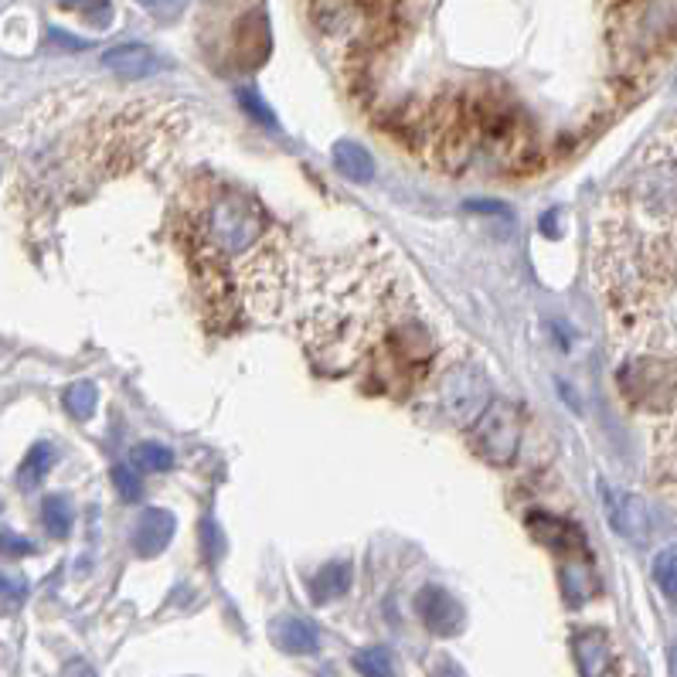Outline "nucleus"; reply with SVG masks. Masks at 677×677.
I'll list each match as a JSON object with an SVG mask.
<instances>
[{"mask_svg":"<svg viewBox=\"0 0 677 677\" xmlns=\"http://www.w3.org/2000/svg\"><path fill=\"white\" fill-rule=\"evenodd\" d=\"M354 667H358L365 677H395V664L392 654L385 647H365L354 654Z\"/></svg>","mask_w":677,"mask_h":677,"instance_id":"obj_24","label":"nucleus"},{"mask_svg":"<svg viewBox=\"0 0 677 677\" xmlns=\"http://www.w3.org/2000/svg\"><path fill=\"white\" fill-rule=\"evenodd\" d=\"M113 484L120 490L123 501H140L143 494V480L133 463H120V467H113Z\"/></svg>","mask_w":677,"mask_h":677,"instance_id":"obj_26","label":"nucleus"},{"mask_svg":"<svg viewBox=\"0 0 677 677\" xmlns=\"http://www.w3.org/2000/svg\"><path fill=\"white\" fill-rule=\"evenodd\" d=\"M409 313L416 307L402 273L371 239L313 269L303 283L296 320L313 368L324 375H348L368 365L388 330Z\"/></svg>","mask_w":677,"mask_h":677,"instance_id":"obj_3","label":"nucleus"},{"mask_svg":"<svg viewBox=\"0 0 677 677\" xmlns=\"http://www.w3.org/2000/svg\"><path fill=\"white\" fill-rule=\"evenodd\" d=\"M599 497H603L606 518L613 524L616 535H623L626 541H637V545H643V541L650 538V511L637 494L599 484Z\"/></svg>","mask_w":677,"mask_h":677,"instance_id":"obj_11","label":"nucleus"},{"mask_svg":"<svg viewBox=\"0 0 677 677\" xmlns=\"http://www.w3.org/2000/svg\"><path fill=\"white\" fill-rule=\"evenodd\" d=\"M239 103L245 106V113H249V116H256L259 123H266V126H276V116L269 113V109H266V103H262V99L256 96V92H249V89H239Z\"/></svg>","mask_w":677,"mask_h":677,"instance_id":"obj_28","label":"nucleus"},{"mask_svg":"<svg viewBox=\"0 0 677 677\" xmlns=\"http://www.w3.org/2000/svg\"><path fill=\"white\" fill-rule=\"evenodd\" d=\"M654 582L671 603H677V548H664L654 558Z\"/></svg>","mask_w":677,"mask_h":677,"instance_id":"obj_25","label":"nucleus"},{"mask_svg":"<svg viewBox=\"0 0 677 677\" xmlns=\"http://www.w3.org/2000/svg\"><path fill=\"white\" fill-rule=\"evenodd\" d=\"M174 235L208 327L269 324L290 286V242L252 191L198 177L177 201Z\"/></svg>","mask_w":677,"mask_h":677,"instance_id":"obj_1","label":"nucleus"},{"mask_svg":"<svg viewBox=\"0 0 677 677\" xmlns=\"http://www.w3.org/2000/svg\"><path fill=\"white\" fill-rule=\"evenodd\" d=\"M416 616L436 637H456L463 630V620H467L460 599L443 586H422L416 592Z\"/></svg>","mask_w":677,"mask_h":677,"instance_id":"obj_12","label":"nucleus"},{"mask_svg":"<svg viewBox=\"0 0 677 677\" xmlns=\"http://www.w3.org/2000/svg\"><path fill=\"white\" fill-rule=\"evenodd\" d=\"M330 157H334V167L341 171L348 181L354 184H368L375 181V157L368 154L361 143L354 140H337L334 150H330Z\"/></svg>","mask_w":677,"mask_h":677,"instance_id":"obj_17","label":"nucleus"},{"mask_svg":"<svg viewBox=\"0 0 677 677\" xmlns=\"http://www.w3.org/2000/svg\"><path fill=\"white\" fill-rule=\"evenodd\" d=\"M273 643L286 654H317L320 650V633L310 620L300 616H283L273 623Z\"/></svg>","mask_w":677,"mask_h":677,"instance_id":"obj_16","label":"nucleus"},{"mask_svg":"<svg viewBox=\"0 0 677 677\" xmlns=\"http://www.w3.org/2000/svg\"><path fill=\"white\" fill-rule=\"evenodd\" d=\"M55 467V450L48 443H35L31 446V453L24 456V463H21V470H18V480H21V487L28 490V487H38L41 480L48 477V470Z\"/></svg>","mask_w":677,"mask_h":677,"instance_id":"obj_20","label":"nucleus"},{"mask_svg":"<svg viewBox=\"0 0 677 677\" xmlns=\"http://www.w3.org/2000/svg\"><path fill=\"white\" fill-rule=\"evenodd\" d=\"M521 433H524V416L518 402L494 399L484 409V416L467 429V443L490 467H507V463L518 460Z\"/></svg>","mask_w":677,"mask_h":677,"instance_id":"obj_8","label":"nucleus"},{"mask_svg":"<svg viewBox=\"0 0 677 677\" xmlns=\"http://www.w3.org/2000/svg\"><path fill=\"white\" fill-rule=\"evenodd\" d=\"M103 65L109 72L123 75V79H150V75L164 72L167 62L160 58L154 48L147 45H116L103 52Z\"/></svg>","mask_w":677,"mask_h":677,"instance_id":"obj_15","label":"nucleus"},{"mask_svg":"<svg viewBox=\"0 0 677 677\" xmlns=\"http://www.w3.org/2000/svg\"><path fill=\"white\" fill-rule=\"evenodd\" d=\"M130 460H133V467L143 473H164L174 467V453L160 443H140L137 450L130 453Z\"/></svg>","mask_w":677,"mask_h":677,"instance_id":"obj_23","label":"nucleus"},{"mask_svg":"<svg viewBox=\"0 0 677 677\" xmlns=\"http://www.w3.org/2000/svg\"><path fill=\"white\" fill-rule=\"evenodd\" d=\"M592 589H596V582H592L589 565H562V592L572 606L586 603Z\"/></svg>","mask_w":677,"mask_h":677,"instance_id":"obj_22","label":"nucleus"},{"mask_svg":"<svg viewBox=\"0 0 677 677\" xmlns=\"http://www.w3.org/2000/svg\"><path fill=\"white\" fill-rule=\"evenodd\" d=\"M592 273L616 310H637L677 273V137H657L609 188Z\"/></svg>","mask_w":677,"mask_h":677,"instance_id":"obj_2","label":"nucleus"},{"mask_svg":"<svg viewBox=\"0 0 677 677\" xmlns=\"http://www.w3.org/2000/svg\"><path fill=\"white\" fill-rule=\"evenodd\" d=\"M62 677H96V671H92L89 664H82V660H72V664L65 667Z\"/></svg>","mask_w":677,"mask_h":677,"instance_id":"obj_33","label":"nucleus"},{"mask_svg":"<svg viewBox=\"0 0 677 677\" xmlns=\"http://www.w3.org/2000/svg\"><path fill=\"white\" fill-rule=\"evenodd\" d=\"M35 552V545H31L28 538L21 535H0V555H11V558H24Z\"/></svg>","mask_w":677,"mask_h":677,"instance_id":"obj_30","label":"nucleus"},{"mask_svg":"<svg viewBox=\"0 0 677 677\" xmlns=\"http://www.w3.org/2000/svg\"><path fill=\"white\" fill-rule=\"evenodd\" d=\"M412 147L439 171L521 174L535 164L538 137L528 113L501 82H463L419 103L409 120Z\"/></svg>","mask_w":677,"mask_h":677,"instance_id":"obj_4","label":"nucleus"},{"mask_svg":"<svg viewBox=\"0 0 677 677\" xmlns=\"http://www.w3.org/2000/svg\"><path fill=\"white\" fill-rule=\"evenodd\" d=\"M671 677H677V647L671 650Z\"/></svg>","mask_w":677,"mask_h":677,"instance_id":"obj_34","label":"nucleus"},{"mask_svg":"<svg viewBox=\"0 0 677 677\" xmlns=\"http://www.w3.org/2000/svg\"><path fill=\"white\" fill-rule=\"evenodd\" d=\"M69 11H79L82 18L92 21L96 28H109V21H113V4H82V7H69Z\"/></svg>","mask_w":677,"mask_h":677,"instance_id":"obj_29","label":"nucleus"},{"mask_svg":"<svg viewBox=\"0 0 677 677\" xmlns=\"http://www.w3.org/2000/svg\"><path fill=\"white\" fill-rule=\"evenodd\" d=\"M225 28L215 38H208V52L215 55V62L222 69L232 72H252L266 62L269 55V24L266 11L256 7H239L228 4L222 7Z\"/></svg>","mask_w":677,"mask_h":677,"instance_id":"obj_7","label":"nucleus"},{"mask_svg":"<svg viewBox=\"0 0 677 677\" xmlns=\"http://www.w3.org/2000/svg\"><path fill=\"white\" fill-rule=\"evenodd\" d=\"M201 528H205V552H208L211 562H215L218 552H222V535H218L215 521H205V524H201Z\"/></svg>","mask_w":677,"mask_h":677,"instance_id":"obj_31","label":"nucleus"},{"mask_svg":"<svg viewBox=\"0 0 677 677\" xmlns=\"http://www.w3.org/2000/svg\"><path fill=\"white\" fill-rule=\"evenodd\" d=\"M524 528H528V535L535 538L541 548H548V552L558 558H579L586 552V535H582V528L575 521L562 518V514L531 511L528 518H524Z\"/></svg>","mask_w":677,"mask_h":677,"instance_id":"obj_10","label":"nucleus"},{"mask_svg":"<svg viewBox=\"0 0 677 677\" xmlns=\"http://www.w3.org/2000/svg\"><path fill=\"white\" fill-rule=\"evenodd\" d=\"M436 677H463V667L456 664V660H450V657H443L436 664Z\"/></svg>","mask_w":677,"mask_h":677,"instance_id":"obj_32","label":"nucleus"},{"mask_svg":"<svg viewBox=\"0 0 677 677\" xmlns=\"http://www.w3.org/2000/svg\"><path fill=\"white\" fill-rule=\"evenodd\" d=\"M174 528H177V521L171 511H164V507H147V511L137 518V524H133V535H130L133 552L140 558L160 555L167 545H171Z\"/></svg>","mask_w":677,"mask_h":677,"instance_id":"obj_14","label":"nucleus"},{"mask_svg":"<svg viewBox=\"0 0 677 677\" xmlns=\"http://www.w3.org/2000/svg\"><path fill=\"white\" fill-rule=\"evenodd\" d=\"M351 589V565L348 562H330L310 579V596L313 603H330V599H341Z\"/></svg>","mask_w":677,"mask_h":677,"instance_id":"obj_18","label":"nucleus"},{"mask_svg":"<svg viewBox=\"0 0 677 677\" xmlns=\"http://www.w3.org/2000/svg\"><path fill=\"white\" fill-rule=\"evenodd\" d=\"M436 351L439 344L433 330L422 324L416 313H409V317L388 330V337L375 348L365 368L371 378H378V385H382L388 395L402 399V395H409L412 388L433 371Z\"/></svg>","mask_w":677,"mask_h":677,"instance_id":"obj_5","label":"nucleus"},{"mask_svg":"<svg viewBox=\"0 0 677 677\" xmlns=\"http://www.w3.org/2000/svg\"><path fill=\"white\" fill-rule=\"evenodd\" d=\"M41 521H45V531L52 538H69L72 521H75L72 504L65 501L62 494H48L45 501H41Z\"/></svg>","mask_w":677,"mask_h":677,"instance_id":"obj_19","label":"nucleus"},{"mask_svg":"<svg viewBox=\"0 0 677 677\" xmlns=\"http://www.w3.org/2000/svg\"><path fill=\"white\" fill-rule=\"evenodd\" d=\"M572 647H575V664H579L582 677H609L613 674L616 650H613V640H609L606 630H596V626L579 630L572 637Z\"/></svg>","mask_w":677,"mask_h":677,"instance_id":"obj_13","label":"nucleus"},{"mask_svg":"<svg viewBox=\"0 0 677 677\" xmlns=\"http://www.w3.org/2000/svg\"><path fill=\"white\" fill-rule=\"evenodd\" d=\"M28 599V582L18 572H0V603L4 606H21Z\"/></svg>","mask_w":677,"mask_h":677,"instance_id":"obj_27","label":"nucleus"},{"mask_svg":"<svg viewBox=\"0 0 677 677\" xmlns=\"http://www.w3.org/2000/svg\"><path fill=\"white\" fill-rule=\"evenodd\" d=\"M494 402L490 395V382L484 375V368L473 365V361H460V365L446 368L439 378V409L446 412V419L456 426H473L484 409Z\"/></svg>","mask_w":677,"mask_h":677,"instance_id":"obj_9","label":"nucleus"},{"mask_svg":"<svg viewBox=\"0 0 677 677\" xmlns=\"http://www.w3.org/2000/svg\"><path fill=\"white\" fill-rule=\"evenodd\" d=\"M609 41L616 62L643 65L677 41V4H620L613 7Z\"/></svg>","mask_w":677,"mask_h":677,"instance_id":"obj_6","label":"nucleus"},{"mask_svg":"<svg viewBox=\"0 0 677 677\" xmlns=\"http://www.w3.org/2000/svg\"><path fill=\"white\" fill-rule=\"evenodd\" d=\"M62 405L69 409V416L72 419H92V412H96V405H99V392H96V385L92 382H75V385H69L65 388V395H62Z\"/></svg>","mask_w":677,"mask_h":677,"instance_id":"obj_21","label":"nucleus"}]
</instances>
